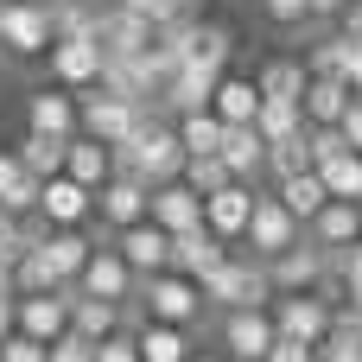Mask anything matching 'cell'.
I'll use <instances>...</instances> for the list:
<instances>
[{"mask_svg": "<svg viewBox=\"0 0 362 362\" xmlns=\"http://www.w3.org/2000/svg\"><path fill=\"white\" fill-rule=\"evenodd\" d=\"M204 299H210V312H242V305H274V280H267V261L261 255H235L229 248V261L204 280Z\"/></svg>", "mask_w": 362, "mask_h": 362, "instance_id": "obj_2", "label": "cell"}, {"mask_svg": "<svg viewBox=\"0 0 362 362\" xmlns=\"http://www.w3.org/2000/svg\"><path fill=\"white\" fill-rule=\"evenodd\" d=\"M76 293H89V299H115V305H134L140 274L121 261V248H115V242H95V248H89V261H83V274H76Z\"/></svg>", "mask_w": 362, "mask_h": 362, "instance_id": "obj_7", "label": "cell"}, {"mask_svg": "<svg viewBox=\"0 0 362 362\" xmlns=\"http://www.w3.org/2000/svg\"><path fill=\"white\" fill-rule=\"evenodd\" d=\"M255 197H261V185H242V178H229L223 191H210V197H204V229H210V235H223L229 248H242V235H248V216H255Z\"/></svg>", "mask_w": 362, "mask_h": 362, "instance_id": "obj_10", "label": "cell"}, {"mask_svg": "<svg viewBox=\"0 0 362 362\" xmlns=\"http://www.w3.org/2000/svg\"><path fill=\"white\" fill-rule=\"evenodd\" d=\"M337 32H344V38H362V0H350V6L337 13Z\"/></svg>", "mask_w": 362, "mask_h": 362, "instance_id": "obj_47", "label": "cell"}, {"mask_svg": "<svg viewBox=\"0 0 362 362\" xmlns=\"http://www.w3.org/2000/svg\"><path fill=\"white\" fill-rule=\"evenodd\" d=\"M134 344H140V362H191V350H197L185 325H159V318H140Z\"/></svg>", "mask_w": 362, "mask_h": 362, "instance_id": "obj_25", "label": "cell"}, {"mask_svg": "<svg viewBox=\"0 0 362 362\" xmlns=\"http://www.w3.org/2000/svg\"><path fill=\"white\" fill-rule=\"evenodd\" d=\"M216 350L229 362H267V350H274V312H267V305L223 312V318H216Z\"/></svg>", "mask_w": 362, "mask_h": 362, "instance_id": "obj_4", "label": "cell"}, {"mask_svg": "<svg viewBox=\"0 0 362 362\" xmlns=\"http://www.w3.org/2000/svg\"><path fill=\"white\" fill-rule=\"evenodd\" d=\"M102 6H115V0H102Z\"/></svg>", "mask_w": 362, "mask_h": 362, "instance_id": "obj_55", "label": "cell"}, {"mask_svg": "<svg viewBox=\"0 0 362 362\" xmlns=\"http://www.w3.org/2000/svg\"><path fill=\"white\" fill-rule=\"evenodd\" d=\"M51 344H38V337H25V331H13V337H0V362H45Z\"/></svg>", "mask_w": 362, "mask_h": 362, "instance_id": "obj_41", "label": "cell"}, {"mask_svg": "<svg viewBox=\"0 0 362 362\" xmlns=\"http://www.w3.org/2000/svg\"><path fill=\"white\" fill-rule=\"evenodd\" d=\"M210 108H216V121L223 127H242V121H255L261 115V83L255 76H216V95H210Z\"/></svg>", "mask_w": 362, "mask_h": 362, "instance_id": "obj_26", "label": "cell"}, {"mask_svg": "<svg viewBox=\"0 0 362 362\" xmlns=\"http://www.w3.org/2000/svg\"><path fill=\"white\" fill-rule=\"evenodd\" d=\"M305 70H312V76H344V70H350V38H344L337 25L318 32L312 51H305Z\"/></svg>", "mask_w": 362, "mask_h": 362, "instance_id": "obj_35", "label": "cell"}, {"mask_svg": "<svg viewBox=\"0 0 362 362\" xmlns=\"http://www.w3.org/2000/svg\"><path fill=\"white\" fill-rule=\"evenodd\" d=\"M0 204L13 210V216H32L38 210V178L19 165V153H6L0 146Z\"/></svg>", "mask_w": 362, "mask_h": 362, "instance_id": "obj_30", "label": "cell"}, {"mask_svg": "<svg viewBox=\"0 0 362 362\" xmlns=\"http://www.w3.org/2000/svg\"><path fill=\"white\" fill-rule=\"evenodd\" d=\"M64 172H70L76 185L102 191V185L115 178V146L95 140V134H70V146H64Z\"/></svg>", "mask_w": 362, "mask_h": 362, "instance_id": "obj_21", "label": "cell"}, {"mask_svg": "<svg viewBox=\"0 0 362 362\" xmlns=\"http://www.w3.org/2000/svg\"><path fill=\"white\" fill-rule=\"evenodd\" d=\"M305 235H312L325 255L356 248V242H362V204H350V197H325V210L305 223Z\"/></svg>", "mask_w": 362, "mask_h": 362, "instance_id": "obj_18", "label": "cell"}, {"mask_svg": "<svg viewBox=\"0 0 362 362\" xmlns=\"http://www.w3.org/2000/svg\"><path fill=\"white\" fill-rule=\"evenodd\" d=\"M146 204H153V185H140V178H127V172H115V178L95 191V216H102V229H108V235H115V229L146 223Z\"/></svg>", "mask_w": 362, "mask_h": 362, "instance_id": "obj_13", "label": "cell"}, {"mask_svg": "<svg viewBox=\"0 0 362 362\" xmlns=\"http://www.w3.org/2000/svg\"><path fill=\"white\" fill-rule=\"evenodd\" d=\"M299 235H305V223H299V216H293L274 191H261V197H255V216H248L242 248H248V255H261V261H274V255H286Z\"/></svg>", "mask_w": 362, "mask_h": 362, "instance_id": "obj_6", "label": "cell"}, {"mask_svg": "<svg viewBox=\"0 0 362 362\" xmlns=\"http://www.w3.org/2000/svg\"><path fill=\"white\" fill-rule=\"evenodd\" d=\"M95 362H140L134 331H115V337H102V344H95Z\"/></svg>", "mask_w": 362, "mask_h": 362, "instance_id": "obj_43", "label": "cell"}, {"mask_svg": "<svg viewBox=\"0 0 362 362\" xmlns=\"http://www.w3.org/2000/svg\"><path fill=\"white\" fill-rule=\"evenodd\" d=\"M191 362H229L223 350H191Z\"/></svg>", "mask_w": 362, "mask_h": 362, "instance_id": "obj_52", "label": "cell"}, {"mask_svg": "<svg viewBox=\"0 0 362 362\" xmlns=\"http://www.w3.org/2000/svg\"><path fill=\"white\" fill-rule=\"evenodd\" d=\"M32 6H45V13H51V6H64V0H32Z\"/></svg>", "mask_w": 362, "mask_h": 362, "instance_id": "obj_53", "label": "cell"}, {"mask_svg": "<svg viewBox=\"0 0 362 362\" xmlns=\"http://www.w3.org/2000/svg\"><path fill=\"white\" fill-rule=\"evenodd\" d=\"M102 64H108V51H102L95 32L51 38V51H45V70H51V83H64V89H95V83H102Z\"/></svg>", "mask_w": 362, "mask_h": 362, "instance_id": "obj_5", "label": "cell"}, {"mask_svg": "<svg viewBox=\"0 0 362 362\" xmlns=\"http://www.w3.org/2000/svg\"><path fill=\"white\" fill-rule=\"evenodd\" d=\"M261 13L274 19V25H312V0H261Z\"/></svg>", "mask_w": 362, "mask_h": 362, "instance_id": "obj_40", "label": "cell"}, {"mask_svg": "<svg viewBox=\"0 0 362 362\" xmlns=\"http://www.w3.org/2000/svg\"><path fill=\"white\" fill-rule=\"evenodd\" d=\"M223 165L242 178V185H261L267 178V140H261V127L255 121H242V127H223Z\"/></svg>", "mask_w": 362, "mask_h": 362, "instance_id": "obj_19", "label": "cell"}, {"mask_svg": "<svg viewBox=\"0 0 362 362\" xmlns=\"http://www.w3.org/2000/svg\"><path fill=\"white\" fill-rule=\"evenodd\" d=\"M267 280H274V293H318V280H325V248H318L312 235H299L286 255L267 261Z\"/></svg>", "mask_w": 362, "mask_h": 362, "instance_id": "obj_15", "label": "cell"}, {"mask_svg": "<svg viewBox=\"0 0 362 362\" xmlns=\"http://www.w3.org/2000/svg\"><path fill=\"white\" fill-rule=\"evenodd\" d=\"M38 216H45L51 229H83V223L95 216V191H89V185H76L70 172L38 178Z\"/></svg>", "mask_w": 362, "mask_h": 362, "instance_id": "obj_11", "label": "cell"}, {"mask_svg": "<svg viewBox=\"0 0 362 362\" xmlns=\"http://www.w3.org/2000/svg\"><path fill=\"white\" fill-rule=\"evenodd\" d=\"M235 172L223 165V153H204V159H185V185L197 191V197H210V191H223Z\"/></svg>", "mask_w": 362, "mask_h": 362, "instance_id": "obj_38", "label": "cell"}, {"mask_svg": "<svg viewBox=\"0 0 362 362\" xmlns=\"http://www.w3.org/2000/svg\"><path fill=\"white\" fill-rule=\"evenodd\" d=\"M223 261H229V242H223V235H210V229H185V235H172V267L191 274L197 286H204Z\"/></svg>", "mask_w": 362, "mask_h": 362, "instance_id": "obj_20", "label": "cell"}, {"mask_svg": "<svg viewBox=\"0 0 362 362\" xmlns=\"http://www.w3.org/2000/svg\"><path fill=\"white\" fill-rule=\"evenodd\" d=\"M267 362H318V344H299V337H280V331H274Z\"/></svg>", "mask_w": 362, "mask_h": 362, "instance_id": "obj_44", "label": "cell"}, {"mask_svg": "<svg viewBox=\"0 0 362 362\" xmlns=\"http://www.w3.org/2000/svg\"><path fill=\"white\" fill-rule=\"evenodd\" d=\"M140 115H153L146 102H127V95H115V89H76V121H83V134H95V140H127L134 127H140Z\"/></svg>", "mask_w": 362, "mask_h": 362, "instance_id": "obj_3", "label": "cell"}, {"mask_svg": "<svg viewBox=\"0 0 362 362\" xmlns=\"http://www.w3.org/2000/svg\"><path fill=\"white\" fill-rule=\"evenodd\" d=\"M25 127H32V134H57V140L83 134V121H76V89H64V83L32 89V95H25Z\"/></svg>", "mask_w": 362, "mask_h": 362, "instance_id": "obj_16", "label": "cell"}, {"mask_svg": "<svg viewBox=\"0 0 362 362\" xmlns=\"http://www.w3.org/2000/svg\"><path fill=\"white\" fill-rule=\"evenodd\" d=\"M255 83H261V102H299L312 70H305V57H267Z\"/></svg>", "mask_w": 362, "mask_h": 362, "instance_id": "obj_28", "label": "cell"}, {"mask_svg": "<svg viewBox=\"0 0 362 362\" xmlns=\"http://www.w3.org/2000/svg\"><path fill=\"white\" fill-rule=\"evenodd\" d=\"M318 178H325V191L331 197H350V204H362V153H337V159H325L318 165Z\"/></svg>", "mask_w": 362, "mask_h": 362, "instance_id": "obj_34", "label": "cell"}, {"mask_svg": "<svg viewBox=\"0 0 362 362\" xmlns=\"http://www.w3.org/2000/svg\"><path fill=\"white\" fill-rule=\"evenodd\" d=\"M318 362H362V337H337V331H331V337L318 344Z\"/></svg>", "mask_w": 362, "mask_h": 362, "instance_id": "obj_45", "label": "cell"}, {"mask_svg": "<svg viewBox=\"0 0 362 362\" xmlns=\"http://www.w3.org/2000/svg\"><path fill=\"white\" fill-rule=\"evenodd\" d=\"M146 216H153L165 235H185V229H204V197H197L185 178H172V185H153Z\"/></svg>", "mask_w": 362, "mask_h": 362, "instance_id": "obj_17", "label": "cell"}, {"mask_svg": "<svg viewBox=\"0 0 362 362\" xmlns=\"http://www.w3.org/2000/svg\"><path fill=\"white\" fill-rule=\"evenodd\" d=\"M134 305H140V318L185 325V331H197V325L210 318V299H204V286H197L191 274H178V267H165V274H146V280H140V293H134Z\"/></svg>", "mask_w": 362, "mask_h": 362, "instance_id": "obj_1", "label": "cell"}, {"mask_svg": "<svg viewBox=\"0 0 362 362\" xmlns=\"http://www.w3.org/2000/svg\"><path fill=\"white\" fill-rule=\"evenodd\" d=\"M344 6H350V0H312V25H337Z\"/></svg>", "mask_w": 362, "mask_h": 362, "instance_id": "obj_48", "label": "cell"}, {"mask_svg": "<svg viewBox=\"0 0 362 362\" xmlns=\"http://www.w3.org/2000/svg\"><path fill=\"white\" fill-rule=\"evenodd\" d=\"M51 13L32 0H0V51L6 57H45L51 51Z\"/></svg>", "mask_w": 362, "mask_h": 362, "instance_id": "obj_8", "label": "cell"}, {"mask_svg": "<svg viewBox=\"0 0 362 362\" xmlns=\"http://www.w3.org/2000/svg\"><path fill=\"white\" fill-rule=\"evenodd\" d=\"M255 127H261V140H286V134L305 127V108H299V102H261Z\"/></svg>", "mask_w": 362, "mask_h": 362, "instance_id": "obj_37", "label": "cell"}, {"mask_svg": "<svg viewBox=\"0 0 362 362\" xmlns=\"http://www.w3.org/2000/svg\"><path fill=\"white\" fill-rule=\"evenodd\" d=\"M350 95H356V89H350L344 76H312V83H305V95H299V108H305V121H312V127H337V121H344V108H350Z\"/></svg>", "mask_w": 362, "mask_h": 362, "instance_id": "obj_27", "label": "cell"}, {"mask_svg": "<svg viewBox=\"0 0 362 362\" xmlns=\"http://www.w3.org/2000/svg\"><path fill=\"white\" fill-rule=\"evenodd\" d=\"M216 76L223 70H210V64H178L172 70V83H165V115H191V108H210V95H216Z\"/></svg>", "mask_w": 362, "mask_h": 362, "instance_id": "obj_22", "label": "cell"}, {"mask_svg": "<svg viewBox=\"0 0 362 362\" xmlns=\"http://www.w3.org/2000/svg\"><path fill=\"white\" fill-rule=\"evenodd\" d=\"M134 13H146L153 25H178V19H197V0H121Z\"/></svg>", "mask_w": 362, "mask_h": 362, "instance_id": "obj_39", "label": "cell"}, {"mask_svg": "<svg viewBox=\"0 0 362 362\" xmlns=\"http://www.w3.org/2000/svg\"><path fill=\"white\" fill-rule=\"evenodd\" d=\"M0 293H13V255H0Z\"/></svg>", "mask_w": 362, "mask_h": 362, "instance_id": "obj_51", "label": "cell"}, {"mask_svg": "<svg viewBox=\"0 0 362 362\" xmlns=\"http://www.w3.org/2000/svg\"><path fill=\"white\" fill-rule=\"evenodd\" d=\"M274 197H280V204H286V210H293L299 223H312V216L325 210V197H331V191H325V178H318V165H305V172H293V178H280V185H274Z\"/></svg>", "mask_w": 362, "mask_h": 362, "instance_id": "obj_29", "label": "cell"}, {"mask_svg": "<svg viewBox=\"0 0 362 362\" xmlns=\"http://www.w3.org/2000/svg\"><path fill=\"white\" fill-rule=\"evenodd\" d=\"M64 146H70V140H57V134H32V127H25V140H19L13 153H19V165H25L32 178H57V172H64Z\"/></svg>", "mask_w": 362, "mask_h": 362, "instance_id": "obj_32", "label": "cell"}, {"mask_svg": "<svg viewBox=\"0 0 362 362\" xmlns=\"http://www.w3.org/2000/svg\"><path fill=\"white\" fill-rule=\"evenodd\" d=\"M108 242L121 248V261H127L140 280H146V274H165V267H172V235H165L153 216H146V223H134V229H115Z\"/></svg>", "mask_w": 362, "mask_h": 362, "instance_id": "obj_14", "label": "cell"}, {"mask_svg": "<svg viewBox=\"0 0 362 362\" xmlns=\"http://www.w3.org/2000/svg\"><path fill=\"white\" fill-rule=\"evenodd\" d=\"M57 286H64V280L51 274V261H45V255H38V242H32V248L13 261V293H57Z\"/></svg>", "mask_w": 362, "mask_h": 362, "instance_id": "obj_36", "label": "cell"}, {"mask_svg": "<svg viewBox=\"0 0 362 362\" xmlns=\"http://www.w3.org/2000/svg\"><path fill=\"white\" fill-rule=\"evenodd\" d=\"M312 165V127H299V134H286V140H267V178L280 185V178H293V172H305Z\"/></svg>", "mask_w": 362, "mask_h": 362, "instance_id": "obj_33", "label": "cell"}, {"mask_svg": "<svg viewBox=\"0 0 362 362\" xmlns=\"http://www.w3.org/2000/svg\"><path fill=\"white\" fill-rule=\"evenodd\" d=\"M13 299L19 293H0V337H13Z\"/></svg>", "mask_w": 362, "mask_h": 362, "instance_id": "obj_50", "label": "cell"}, {"mask_svg": "<svg viewBox=\"0 0 362 362\" xmlns=\"http://www.w3.org/2000/svg\"><path fill=\"white\" fill-rule=\"evenodd\" d=\"M45 362H95V344H89V337H76V331H64V337L45 350Z\"/></svg>", "mask_w": 362, "mask_h": 362, "instance_id": "obj_42", "label": "cell"}, {"mask_svg": "<svg viewBox=\"0 0 362 362\" xmlns=\"http://www.w3.org/2000/svg\"><path fill=\"white\" fill-rule=\"evenodd\" d=\"M172 127H178V140H185V159H204V153H216V146H223V121H216V108L172 115Z\"/></svg>", "mask_w": 362, "mask_h": 362, "instance_id": "obj_31", "label": "cell"}, {"mask_svg": "<svg viewBox=\"0 0 362 362\" xmlns=\"http://www.w3.org/2000/svg\"><path fill=\"white\" fill-rule=\"evenodd\" d=\"M13 331H25L38 344H57L70 331V286H57V293H19L13 299Z\"/></svg>", "mask_w": 362, "mask_h": 362, "instance_id": "obj_12", "label": "cell"}, {"mask_svg": "<svg viewBox=\"0 0 362 362\" xmlns=\"http://www.w3.org/2000/svg\"><path fill=\"white\" fill-rule=\"evenodd\" d=\"M344 140H350V153H362V95H350V108H344Z\"/></svg>", "mask_w": 362, "mask_h": 362, "instance_id": "obj_46", "label": "cell"}, {"mask_svg": "<svg viewBox=\"0 0 362 362\" xmlns=\"http://www.w3.org/2000/svg\"><path fill=\"white\" fill-rule=\"evenodd\" d=\"M274 331L299 337V344H325L331 337V299L325 293H274Z\"/></svg>", "mask_w": 362, "mask_h": 362, "instance_id": "obj_9", "label": "cell"}, {"mask_svg": "<svg viewBox=\"0 0 362 362\" xmlns=\"http://www.w3.org/2000/svg\"><path fill=\"white\" fill-rule=\"evenodd\" d=\"M344 83L362 95V38H350V70H344Z\"/></svg>", "mask_w": 362, "mask_h": 362, "instance_id": "obj_49", "label": "cell"}, {"mask_svg": "<svg viewBox=\"0 0 362 362\" xmlns=\"http://www.w3.org/2000/svg\"><path fill=\"white\" fill-rule=\"evenodd\" d=\"M6 216H13V210H6V204H0V223H6Z\"/></svg>", "mask_w": 362, "mask_h": 362, "instance_id": "obj_54", "label": "cell"}, {"mask_svg": "<svg viewBox=\"0 0 362 362\" xmlns=\"http://www.w3.org/2000/svg\"><path fill=\"white\" fill-rule=\"evenodd\" d=\"M70 331L89 337V344H102V337L127 331V305H115V299H89V293L70 286Z\"/></svg>", "mask_w": 362, "mask_h": 362, "instance_id": "obj_23", "label": "cell"}, {"mask_svg": "<svg viewBox=\"0 0 362 362\" xmlns=\"http://www.w3.org/2000/svg\"><path fill=\"white\" fill-rule=\"evenodd\" d=\"M89 248H95V235H89V229H45V242H38V255L51 261V274H57L64 286H76V274H83Z\"/></svg>", "mask_w": 362, "mask_h": 362, "instance_id": "obj_24", "label": "cell"}]
</instances>
